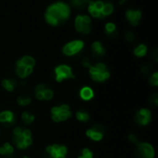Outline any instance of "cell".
I'll return each instance as SVG.
<instances>
[{
	"label": "cell",
	"mask_w": 158,
	"mask_h": 158,
	"mask_svg": "<svg viewBox=\"0 0 158 158\" xmlns=\"http://www.w3.org/2000/svg\"><path fill=\"white\" fill-rule=\"evenodd\" d=\"M70 16V6L64 2H56L50 5L45 13V21L52 26H58L69 19Z\"/></svg>",
	"instance_id": "1"
},
{
	"label": "cell",
	"mask_w": 158,
	"mask_h": 158,
	"mask_svg": "<svg viewBox=\"0 0 158 158\" xmlns=\"http://www.w3.org/2000/svg\"><path fill=\"white\" fill-rule=\"evenodd\" d=\"M13 142L18 149H26L32 144L31 132L30 130H25L17 127L13 130Z\"/></svg>",
	"instance_id": "2"
},
{
	"label": "cell",
	"mask_w": 158,
	"mask_h": 158,
	"mask_svg": "<svg viewBox=\"0 0 158 158\" xmlns=\"http://www.w3.org/2000/svg\"><path fill=\"white\" fill-rule=\"evenodd\" d=\"M89 74L91 78L97 82H104L110 77V72L104 63H96L94 65H91L89 67Z\"/></svg>",
	"instance_id": "3"
},
{
	"label": "cell",
	"mask_w": 158,
	"mask_h": 158,
	"mask_svg": "<svg viewBox=\"0 0 158 158\" xmlns=\"http://www.w3.org/2000/svg\"><path fill=\"white\" fill-rule=\"evenodd\" d=\"M71 117V111L68 105H61L51 108V118L54 122H63Z\"/></svg>",
	"instance_id": "4"
},
{
	"label": "cell",
	"mask_w": 158,
	"mask_h": 158,
	"mask_svg": "<svg viewBox=\"0 0 158 158\" xmlns=\"http://www.w3.org/2000/svg\"><path fill=\"white\" fill-rule=\"evenodd\" d=\"M91 18L88 15H78L75 18L74 26L78 32L89 34L91 32Z\"/></svg>",
	"instance_id": "5"
},
{
	"label": "cell",
	"mask_w": 158,
	"mask_h": 158,
	"mask_svg": "<svg viewBox=\"0 0 158 158\" xmlns=\"http://www.w3.org/2000/svg\"><path fill=\"white\" fill-rule=\"evenodd\" d=\"M84 47V43L81 40H73L69 43H67L63 48L62 52L67 56H73L77 54H79L82 48Z\"/></svg>",
	"instance_id": "6"
},
{
	"label": "cell",
	"mask_w": 158,
	"mask_h": 158,
	"mask_svg": "<svg viewBox=\"0 0 158 158\" xmlns=\"http://www.w3.org/2000/svg\"><path fill=\"white\" fill-rule=\"evenodd\" d=\"M55 74H56V81L57 82H61L65 80L75 78V75L72 72V69L65 64L58 65L55 69Z\"/></svg>",
	"instance_id": "7"
},
{
	"label": "cell",
	"mask_w": 158,
	"mask_h": 158,
	"mask_svg": "<svg viewBox=\"0 0 158 158\" xmlns=\"http://www.w3.org/2000/svg\"><path fill=\"white\" fill-rule=\"evenodd\" d=\"M45 153L49 158H66L68 154V149L65 145L61 144H51L45 148Z\"/></svg>",
	"instance_id": "8"
},
{
	"label": "cell",
	"mask_w": 158,
	"mask_h": 158,
	"mask_svg": "<svg viewBox=\"0 0 158 158\" xmlns=\"http://www.w3.org/2000/svg\"><path fill=\"white\" fill-rule=\"evenodd\" d=\"M35 97L37 100L50 101L54 97V93L50 88H47L44 84H38L34 89Z\"/></svg>",
	"instance_id": "9"
},
{
	"label": "cell",
	"mask_w": 158,
	"mask_h": 158,
	"mask_svg": "<svg viewBox=\"0 0 158 158\" xmlns=\"http://www.w3.org/2000/svg\"><path fill=\"white\" fill-rule=\"evenodd\" d=\"M137 150L143 158H155V149L153 145L148 143H137Z\"/></svg>",
	"instance_id": "10"
},
{
	"label": "cell",
	"mask_w": 158,
	"mask_h": 158,
	"mask_svg": "<svg viewBox=\"0 0 158 158\" xmlns=\"http://www.w3.org/2000/svg\"><path fill=\"white\" fill-rule=\"evenodd\" d=\"M135 119H136L137 123L142 125V126H145V125L149 124V122L152 119L151 111L148 108H142V109H140L136 113Z\"/></svg>",
	"instance_id": "11"
},
{
	"label": "cell",
	"mask_w": 158,
	"mask_h": 158,
	"mask_svg": "<svg viewBox=\"0 0 158 158\" xmlns=\"http://www.w3.org/2000/svg\"><path fill=\"white\" fill-rule=\"evenodd\" d=\"M16 121V116L12 111L5 110L0 112V123L6 127L12 126Z\"/></svg>",
	"instance_id": "12"
},
{
	"label": "cell",
	"mask_w": 158,
	"mask_h": 158,
	"mask_svg": "<svg viewBox=\"0 0 158 158\" xmlns=\"http://www.w3.org/2000/svg\"><path fill=\"white\" fill-rule=\"evenodd\" d=\"M126 18L132 26H136L142 19V12L139 9H128L126 11Z\"/></svg>",
	"instance_id": "13"
},
{
	"label": "cell",
	"mask_w": 158,
	"mask_h": 158,
	"mask_svg": "<svg viewBox=\"0 0 158 158\" xmlns=\"http://www.w3.org/2000/svg\"><path fill=\"white\" fill-rule=\"evenodd\" d=\"M33 71V68L31 67H27L23 64H21L19 60L16 63V74L20 78V79H25L29 77Z\"/></svg>",
	"instance_id": "14"
},
{
	"label": "cell",
	"mask_w": 158,
	"mask_h": 158,
	"mask_svg": "<svg viewBox=\"0 0 158 158\" xmlns=\"http://www.w3.org/2000/svg\"><path fill=\"white\" fill-rule=\"evenodd\" d=\"M86 136L92 141L99 142L103 139L104 132H103V130L99 128V126H95L86 131Z\"/></svg>",
	"instance_id": "15"
},
{
	"label": "cell",
	"mask_w": 158,
	"mask_h": 158,
	"mask_svg": "<svg viewBox=\"0 0 158 158\" xmlns=\"http://www.w3.org/2000/svg\"><path fill=\"white\" fill-rule=\"evenodd\" d=\"M91 49H92L93 56L94 57H101V56H105V54H106V49L99 41L94 42L91 46Z\"/></svg>",
	"instance_id": "16"
},
{
	"label": "cell",
	"mask_w": 158,
	"mask_h": 158,
	"mask_svg": "<svg viewBox=\"0 0 158 158\" xmlns=\"http://www.w3.org/2000/svg\"><path fill=\"white\" fill-rule=\"evenodd\" d=\"M94 90L89 86H84L80 91V97L83 101H90L94 98Z\"/></svg>",
	"instance_id": "17"
},
{
	"label": "cell",
	"mask_w": 158,
	"mask_h": 158,
	"mask_svg": "<svg viewBox=\"0 0 158 158\" xmlns=\"http://www.w3.org/2000/svg\"><path fill=\"white\" fill-rule=\"evenodd\" d=\"M1 83H2V86L4 87V89L9 93L14 92L18 86V83L14 79H4Z\"/></svg>",
	"instance_id": "18"
},
{
	"label": "cell",
	"mask_w": 158,
	"mask_h": 158,
	"mask_svg": "<svg viewBox=\"0 0 158 158\" xmlns=\"http://www.w3.org/2000/svg\"><path fill=\"white\" fill-rule=\"evenodd\" d=\"M14 154V147L9 143H5L0 146V155L5 157L9 158Z\"/></svg>",
	"instance_id": "19"
},
{
	"label": "cell",
	"mask_w": 158,
	"mask_h": 158,
	"mask_svg": "<svg viewBox=\"0 0 158 158\" xmlns=\"http://www.w3.org/2000/svg\"><path fill=\"white\" fill-rule=\"evenodd\" d=\"M147 50H148L147 49V46L145 44H139V45H137L135 47L133 53H134V55L136 56L143 57V56H144L147 54Z\"/></svg>",
	"instance_id": "20"
},
{
	"label": "cell",
	"mask_w": 158,
	"mask_h": 158,
	"mask_svg": "<svg viewBox=\"0 0 158 158\" xmlns=\"http://www.w3.org/2000/svg\"><path fill=\"white\" fill-rule=\"evenodd\" d=\"M102 14L104 17H107L110 16L113 12H114V5L110 2H106L104 3L103 8H102Z\"/></svg>",
	"instance_id": "21"
},
{
	"label": "cell",
	"mask_w": 158,
	"mask_h": 158,
	"mask_svg": "<svg viewBox=\"0 0 158 158\" xmlns=\"http://www.w3.org/2000/svg\"><path fill=\"white\" fill-rule=\"evenodd\" d=\"M21 119L24 122V124L30 125V124H31L34 121L35 117H34V115L32 113H31L29 111H25V112H23L21 114Z\"/></svg>",
	"instance_id": "22"
},
{
	"label": "cell",
	"mask_w": 158,
	"mask_h": 158,
	"mask_svg": "<svg viewBox=\"0 0 158 158\" xmlns=\"http://www.w3.org/2000/svg\"><path fill=\"white\" fill-rule=\"evenodd\" d=\"M92 0H70V4L72 6H74L75 8L78 9H82L85 6H87L89 5V3Z\"/></svg>",
	"instance_id": "23"
},
{
	"label": "cell",
	"mask_w": 158,
	"mask_h": 158,
	"mask_svg": "<svg viewBox=\"0 0 158 158\" xmlns=\"http://www.w3.org/2000/svg\"><path fill=\"white\" fill-rule=\"evenodd\" d=\"M105 30H106V32L108 36H111V37L114 36L115 37V35H117V26L113 22L106 23L105 26Z\"/></svg>",
	"instance_id": "24"
},
{
	"label": "cell",
	"mask_w": 158,
	"mask_h": 158,
	"mask_svg": "<svg viewBox=\"0 0 158 158\" xmlns=\"http://www.w3.org/2000/svg\"><path fill=\"white\" fill-rule=\"evenodd\" d=\"M19 61L21 64H23V65H25L27 67L34 68V66H35V59L31 56H24L20 59H19Z\"/></svg>",
	"instance_id": "25"
},
{
	"label": "cell",
	"mask_w": 158,
	"mask_h": 158,
	"mask_svg": "<svg viewBox=\"0 0 158 158\" xmlns=\"http://www.w3.org/2000/svg\"><path fill=\"white\" fill-rule=\"evenodd\" d=\"M76 118L81 122H87L90 119V116L87 112L80 110V111H77L76 113Z\"/></svg>",
	"instance_id": "26"
},
{
	"label": "cell",
	"mask_w": 158,
	"mask_h": 158,
	"mask_svg": "<svg viewBox=\"0 0 158 158\" xmlns=\"http://www.w3.org/2000/svg\"><path fill=\"white\" fill-rule=\"evenodd\" d=\"M17 103L18 105L24 106H28L31 103V99L29 96H25V95H20L17 98Z\"/></svg>",
	"instance_id": "27"
},
{
	"label": "cell",
	"mask_w": 158,
	"mask_h": 158,
	"mask_svg": "<svg viewBox=\"0 0 158 158\" xmlns=\"http://www.w3.org/2000/svg\"><path fill=\"white\" fill-rule=\"evenodd\" d=\"M94 157V154L93 152L89 149V148H84L81 150V155L78 156V158H93Z\"/></svg>",
	"instance_id": "28"
},
{
	"label": "cell",
	"mask_w": 158,
	"mask_h": 158,
	"mask_svg": "<svg viewBox=\"0 0 158 158\" xmlns=\"http://www.w3.org/2000/svg\"><path fill=\"white\" fill-rule=\"evenodd\" d=\"M124 37H125L126 41L129 42V43H131V42H133L135 40V35H134V33L132 31H127L125 33Z\"/></svg>",
	"instance_id": "29"
},
{
	"label": "cell",
	"mask_w": 158,
	"mask_h": 158,
	"mask_svg": "<svg viewBox=\"0 0 158 158\" xmlns=\"http://www.w3.org/2000/svg\"><path fill=\"white\" fill-rule=\"evenodd\" d=\"M150 83L153 85V86H157L158 85V72H155L151 78H150Z\"/></svg>",
	"instance_id": "30"
},
{
	"label": "cell",
	"mask_w": 158,
	"mask_h": 158,
	"mask_svg": "<svg viewBox=\"0 0 158 158\" xmlns=\"http://www.w3.org/2000/svg\"><path fill=\"white\" fill-rule=\"evenodd\" d=\"M81 64H82V66H83L84 68H88V69H89V67L92 65V64H91V62H90V59H89L88 57H84V58H82V60H81Z\"/></svg>",
	"instance_id": "31"
},
{
	"label": "cell",
	"mask_w": 158,
	"mask_h": 158,
	"mask_svg": "<svg viewBox=\"0 0 158 158\" xmlns=\"http://www.w3.org/2000/svg\"><path fill=\"white\" fill-rule=\"evenodd\" d=\"M129 140L132 143H135V144H137V143H139V142H138V139H137V137L135 136V135H132V134H131L130 136H129Z\"/></svg>",
	"instance_id": "32"
},
{
	"label": "cell",
	"mask_w": 158,
	"mask_h": 158,
	"mask_svg": "<svg viewBox=\"0 0 158 158\" xmlns=\"http://www.w3.org/2000/svg\"><path fill=\"white\" fill-rule=\"evenodd\" d=\"M151 101H154L156 106L158 104V96L156 94H154V95H152V97H151Z\"/></svg>",
	"instance_id": "33"
},
{
	"label": "cell",
	"mask_w": 158,
	"mask_h": 158,
	"mask_svg": "<svg viewBox=\"0 0 158 158\" xmlns=\"http://www.w3.org/2000/svg\"><path fill=\"white\" fill-rule=\"evenodd\" d=\"M125 1H127V0H121V1H120V4H123Z\"/></svg>",
	"instance_id": "34"
},
{
	"label": "cell",
	"mask_w": 158,
	"mask_h": 158,
	"mask_svg": "<svg viewBox=\"0 0 158 158\" xmlns=\"http://www.w3.org/2000/svg\"><path fill=\"white\" fill-rule=\"evenodd\" d=\"M22 158H30V157H29V156H23Z\"/></svg>",
	"instance_id": "35"
},
{
	"label": "cell",
	"mask_w": 158,
	"mask_h": 158,
	"mask_svg": "<svg viewBox=\"0 0 158 158\" xmlns=\"http://www.w3.org/2000/svg\"><path fill=\"white\" fill-rule=\"evenodd\" d=\"M1 133H2V132H1V130H0V136H1Z\"/></svg>",
	"instance_id": "36"
}]
</instances>
